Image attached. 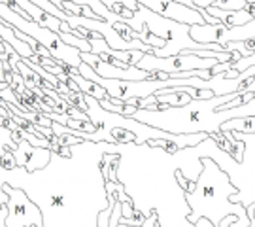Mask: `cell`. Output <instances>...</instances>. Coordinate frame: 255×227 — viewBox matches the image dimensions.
<instances>
[{"label": "cell", "instance_id": "cell-1", "mask_svg": "<svg viewBox=\"0 0 255 227\" xmlns=\"http://www.w3.org/2000/svg\"><path fill=\"white\" fill-rule=\"evenodd\" d=\"M104 154V142L82 140L70 146L68 157L51 150L49 163L32 173L0 165V207L8 203L2 186L9 184L40 207L42 227H99V214L110 205L101 171Z\"/></svg>", "mask_w": 255, "mask_h": 227}, {"label": "cell", "instance_id": "cell-2", "mask_svg": "<svg viewBox=\"0 0 255 227\" xmlns=\"http://www.w3.org/2000/svg\"><path fill=\"white\" fill-rule=\"evenodd\" d=\"M214 142L208 135L197 146L174 154L147 142H104V152L119 154L118 180L134 209L146 218L157 212L159 227H195L189 222L191 207L180 186L178 171L189 182H197L202 173V159L210 157Z\"/></svg>", "mask_w": 255, "mask_h": 227}, {"label": "cell", "instance_id": "cell-3", "mask_svg": "<svg viewBox=\"0 0 255 227\" xmlns=\"http://www.w3.org/2000/svg\"><path fill=\"white\" fill-rule=\"evenodd\" d=\"M237 97H240V93L235 91L227 95H216L212 99H193L185 106H166L161 110L138 108L132 118L174 135H189V133L212 135V133H219L221 125L229 119L255 116V99L240 106L225 108V104Z\"/></svg>", "mask_w": 255, "mask_h": 227}, {"label": "cell", "instance_id": "cell-4", "mask_svg": "<svg viewBox=\"0 0 255 227\" xmlns=\"http://www.w3.org/2000/svg\"><path fill=\"white\" fill-rule=\"evenodd\" d=\"M237 193L238 188L231 182L229 174L214 159L204 157L202 173L195 182V190L185 191L187 205L191 207L189 222L195 224L199 218H208L214 226H219L221 220L227 218L229 214H237L248 227L250 216L246 207L231 201V197Z\"/></svg>", "mask_w": 255, "mask_h": 227}, {"label": "cell", "instance_id": "cell-5", "mask_svg": "<svg viewBox=\"0 0 255 227\" xmlns=\"http://www.w3.org/2000/svg\"><path fill=\"white\" fill-rule=\"evenodd\" d=\"M121 23H127L128 27L136 32H149L155 36L163 38L166 45L164 47H153L151 53L157 57H170V55L182 53L183 49H191V51H199V49H214V51H223L225 47L219 44H201L197 40H193L189 34V27L180 23L176 19L164 17L157 11H151L146 6H138V9L130 15V17H123Z\"/></svg>", "mask_w": 255, "mask_h": 227}, {"label": "cell", "instance_id": "cell-6", "mask_svg": "<svg viewBox=\"0 0 255 227\" xmlns=\"http://www.w3.org/2000/svg\"><path fill=\"white\" fill-rule=\"evenodd\" d=\"M0 19H2L4 23L11 25L13 28H19V30H23L25 34L38 40L46 49H49V53L53 55L59 63L70 64V66H76V68L83 63L82 51H80L78 47H74V45L66 44L57 30L42 27L40 23L32 21L30 17L19 15V13H15V11L9 8L8 4H4V2H0Z\"/></svg>", "mask_w": 255, "mask_h": 227}, {"label": "cell", "instance_id": "cell-7", "mask_svg": "<svg viewBox=\"0 0 255 227\" xmlns=\"http://www.w3.org/2000/svg\"><path fill=\"white\" fill-rule=\"evenodd\" d=\"M2 190L8 193V218L6 227H42L44 216L42 210L34 201L27 195V191L21 188H13L9 184H4Z\"/></svg>", "mask_w": 255, "mask_h": 227}, {"label": "cell", "instance_id": "cell-8", "mask_svg": "<svg viewBox=\"0 0 255 227\" xmlns=\"http://www.w3.org/2000/svg\"><path fill=\"white\" fill-rule=\"evenodd\" d=\"M189 34L193 40L201 42V44H219L225 45L229 42H244V40H254L255 38V17L248 21L244 25L238 27H225L223 23L218 25H210V23H202V25H191L189 27Z\"/></svg>", "mask_w": 255, "mask_h": 227}, {"label": "cell", "instance_id": "cell-9", "mask_svg": "<svg viewBox=\"0 0 255 227\" xmlns=\"http://www.w3.org/2000/svg\"><path fill=\"white\" fill-rule=\"evenodd\" d=\"M82 61L89 64L95 72L104 76V78H118V80H146V78H149V72L138 68L136 64L134 66H119V64L104 61L101 55L91 53V51L82 53Z\"/></svg>", "mask_w": 255, "mask_h": 227}, {"label": "cell", "instance_id": "cell-10", "mask_svg": "<svg viewBox=\"0 0 255 227\" xmlns=\"http://www.w3.org/2000/svg\"><path fill=\"white\" fill-rule=\"evenodd\" d=\"M11 154L17 161V167H25L28 173L38 171L42 167H46L51 159V150L42 148V146H32L25 138H19L17 148L11 150Z\"/></svg>", "mask_w": 255, "mask_h": 227}, {"label": "cell", "instance_id": "cell-11", "mask_svg": "<svg viewBox=\"0 0 255 227\" xmlns=\"http://www.w3.org/2000/svg\"><path fill=\"white\" fill-rule=\"evenodd\" d=\"M210 15H214V17L219 19V23H223L225 27H238V25H244L248 21H252L254 15L248 11L246 8L244 9H221L218 6H208L206 8Z\"/></svg>", "mask_w": 255, "mask_h": 227}, {"label": "cell", "instance_id": "cell-12", "mask_svg": "<svg viewBox=\"0 0 255 227\" xmlns=\"http://www.w3.org/2000/svg\"><path fill=\"white\" fill-rule=\"evenodd\" d=\"M221 131H240V133H255V116L229 119L221 125Z\"/></svg>", "mask_w": 255, "mask_h": 227}, {"label": "cell", "instance_id": "cell-13", "mask_svg": "<svg viewBox=\"0 0 255 227\" xmlns=\"http://www.w3.org/2000/svg\"><path fill=\"white\" fill-rule=\"evenodd\" d=\"M102 2H104L112 11H116V13L123 15V17H130L138 9V6H140L136 0H102Z\"/></svg>", "mask_w": 255, "mask_h": 227}, {"label": "cell", "instance_id": "cell-14", "mask_svg": "<svg viewBox=\"0 0 255 227\" xmlns=\"http://www.w3.org/2000/svg\"><path fill=\"white\" fill-rule=\"evenodd\" d=\"M195 227H246V226H244V222L238 218L237 214H229L227 218L221 220L219 226H214L208 218H199L197 222H195ZM248 227H255L254 220H250V226Z\"/></svg>", "mask_w": 255, "mask_h": 227}, {"label": "cell", "instance_id": "cell-15", "mask_svg": "<svg viewBox=\"0 0 255 227\" xmlns=\"http://www.w3.org/2000/svg\"><path fill=\"white\" fill-rule=\"evenodd\" d=\"M19 138H21V136H19L15 131H11L9 127L0 123V154H4L6 150H15Z\"/></svg>", "mask_w": 255, "mask_h": 227}, {"label": "cell", "instance_id": "cell-16", "mask_svg": "<svg viewBox=\"0 0 255 227\" xmlns=\"http://www.w3.org/2000/svg\"><path fill=\"white\" fill-rule=\"evenodd\" d=\"M61 8L66 11V13H74V15H82V17H91V19H101L95 11H93L89 6H83V4H76L72 0H63Z\"/></svg>", "mask_w": 255, "mask_h": 227}, {"label": "cell", "instance_id": "cell-17", "mask_svg": "<svg viewBox=\"0 0 255 227\" xmlns=\"http://www.w3.org/2000/svg\"><path fill=\"white\" fill-rule=\"evenodd\" d=\"M59 34H61V38H63L66 44L78 47L82 53H85V51H91V44H89V40H85V38H82V36H76L74 32H63V30H61Z\"/></svg>", "mask_w": 255, "mask_h": 227}, {"label": "cell", "instance_id": "cell-18", "mask_svg": "<svg viewBox=\"0 0 255 227\" xmlns=\"http://www.w3.org/2000/svg\"><path fill=\"white\" fill-rule=\"evenodd\" d=\"M221 9H244L248 6V2L244 0H216V4Z\"/></svg>", "mask_w": 255, "mask_h": 227}, {"label": "cell", "instance_id": "cell-19", "mask_svg": "<svg viewBox=\"0 0 255 227\" xmlns=\"http://www.w3.org/2000/svg\"><path fill=\"white\" fill-rule=\"evenodd\" d=\"M114 27L118 28V32L125 38V40H138V32L132 30V27H128L127 23H116Z\"/></svg>", "mask_w": 255, "mask_h": 227}, {"label": "cell", "instance_id": "cell-20", "mask_svg": "<svg viewBox=\"0 0 255 227\" xmlns=\"http://www.w3.org/2000/svg\"><path fill=\"white\" fill-rule=\"evenodd\" d=\"M0 165H2L4 169H13V167H17V161H15V157L11 154V150H6L4 154H0Z\"/></svg>", "mask_w": 255, "mask_h": 227}, {"label": "cell", "instance_id": "cell-21", "mask_svg": "<svg viewBox=\"0 0 255 227\" xmlns=\"http://www.w3.org/2000/svg\"><path fill=\"white\" fill-rule=\"evenodd\" d=\"M216 0H195V6L199 9H206L208 6H214Z\"/></svg>", "mask_w": 255, "mask_h": 227}, {"label": "cell", "instance_id": "cell-22", "mask_svg": "<svg viewBox=\"0 0 255 227\" xmlns=\"http://www.w3.org/2000/svg\"><path fill=\"white\" fill-rule=\"evenodd\" d=\"M6 218H8V207L2 205L0 207V227H6Z\"/></svg>", "mask_w": 255, "mask_h": 227}, {"label": "cell", "instance_id": "cell-23", "mask_svg": "<svg viewBox=\"0 0 255 227\" xmlns=\"http://www.w3.org/2000/svg\"><path fill=\"white\" fill-rule=\"evenodd\" d=\"M246 210H248V216H250V220H254V222H255V203H254V205H250Z\"/></svg>", "mask_w": 255, "mask_h": 227}, {"label": "cell", "instance_id": "cell-24", "mask_svg": "<svg viewBox=\"0 0 255 227\" xmlns=\"http://www.w3.org/2000/svg\"><path fill=\"white\" fill-rule=\"evenodd\" d=\"M176 2L185 4V6H189V8H197V6H195V0H176ZM197 9H199V8H197Z\"/></svg>", "mask_w": 255, "mask_h": 227}, {"label": "cell", "instance_id": "cell-25", "mask_svg": "<svg viewBox=\"0 0 255 227\" xmlns=\"http://www.w3.org/2000/svg\"><path fill=\"white\" fill-rule=\"evenodd\" d=\"M61 30H63V32H72V27H70L66 21H63V23H61ZM61 30H59V32H61Z\"/></svg>", "mask_w": 255, "mask_h": 227}, {"label": "cell", "instance_id": "cell-26", "mask_svg": "<svg viewBox=\"0 0 255 227\" xmlns=\"http://www.w3.org/2000/svg\"><path fill=\"white\" fill-rule=\"evenodd\" d=\"M51 2H53L57 8H61V4H63V0H51ZM61 9H63V8H61Z\"/></svg>", "mask_w": 255, "mask_h": 227}, {"label": "cell", "instance_id": "cell-27", "mask_svg": "<svg viewBox=\"0 0 255 227\" xmlns=\"http://www.w3.org/2000/svg\"><path fill=\"white\" fill-rule=\"evenodd\" d=\"M118 227H142V226H127V224H119Z\"/></svg>", "mask_w": 255, "mask_h": 227}, {"label": "cell", "instance_id": "cell-28", "mask_svg": "<svg viewBox=\"0 0 255 227\" xmlns=\"http://www.w3.org/2000/svg\"><path fill=\"white\" fill-rule=\"evenodd\" d=\"M254 6H255V4H254Z\"/></svg>", "mask_w": 255, "mask_h": 227}, {"label": "cell", "instance_id": "cell-29", "mask_svg": "<svg viewBox=\"0 0 255 227\" xmlns=\"http://www.w3.org/2000/svg\"><path fill=\"white\" fill-rule=\"evenodd\" d=\"M32 227H34V226H32Z\"/></svg>", "mask_w": 255, "mask_h": 227}]
</instances>
